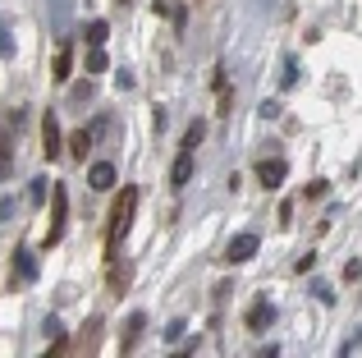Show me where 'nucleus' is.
Here are the masks:
<instances>
[{
    "label": "nucleus",
    "instance_id": "f257e3e1",
    "mask_svg": "<svg viewBox=\"0 0 362 358\" xmlns=\"http://www.w3.org/2000/svg\"><path fill=\"white\" fill-rule=\"evenodd\" d=\"M138 184H124L115 188V202H110V221H106V258H119L124 239H129V225H133V212H138Z\"/></svg>",
    "mask_w": 362,
    "mask_h": 358
},
{
    "label": "nucleus",
    "instance_id": "f03ea898",
    "mask_svg": "<svg viewBox=\"0 0 362 358\" xmlns=\"http://www.w3.org/2000/svg\"><path fill=\"white\" fill-rule=\"evenodd\" d=\"M64 216H69V188L64 184H51V230H46V248L64 239Z\"/></svg>",
    "mask_w": 362,
    "mask_h": 358
},
{
    "label": "nucleus",
    "instance_id": "7ed1b4c3",
    "mask_svg": "<svg viewBox=\"0 0 362 358\" xmlns=\"http://www.w3.org/2000/svg\"><path fill=\"white\" fill-rule=\"evenodd\" d=\"M42 152H46V161H60V156H64V143H60V115H55V110H42Z\"/></svg>",
    "mask_w": 362,
    "mask_h": 358
},
{
    "label": "nucleus",
    "instance_id": "20e7f679",
    "mask_svg": "<svg viewBox=\"0 0 362 358\" xmlns=\"http://www.w3.org/2000/svg\"><path fill=\"white\" fill-rule=\"evenodd\" d=\"M142 326H147V317H142V313H129V317H124V326H119V354H133V350H138Z\"/></svg>",
    "mask_w": 362,
    "mask_h": 358
},
{
    "label": "nucleus",
    "instance_id": "39448f33",
    "mask_svg": "<svg viewBox=\"0 0 362 358\" xmlns=\"http://www.w3.org/2000/svg\"><path fill=\"white\" fill-rule=\"evenodd\" d=\"M92 138H97V125H83V129H74V134H69V161H88V152H92Z\"/></svg>",
    "mask_w": 362,
    "mask_h": 358
},
{
    "label": "nucleus",
    "instance_id": "423d86ee",
    "mask_svg": "<svg viewBox=\"0 0 362 358\" xmlns=\"http://www.w3.org/2000/svg\"><path fill=\"white\" fill-rule=\"evenodd\" d=\"M252 253H257V234H234L230 248H225V262H230V267H239V262H247Z\"/></svg>",
    "mask_w": 362,
    "mask_h": 358
},
{
    "label": "nucleus",
    "instance_id": "0eeeda50",
    "mask_svg": "<svg viewBox=\"0 0 362 358\" xmlns=\"http://www.w3.org/2000/svg\"><path fill=\"white\" fill-rule=\"evenodd\" d=\"M284 171H289V166H284L280 156H266V161H257V179H262L266 188H280V184H284Z\"/></svg>",
    "mask_w": 362,
    "mask_h": 358
},
{
    "label": "nucleus",
    "instance_id": "6e6552de",
    "mask_svg": "<svg viewBox=\"0 0 362 358\" xmlns=\"http://www.w3.org/2000/svg\"><path fill=\"white\" fill-rule=\"evenodd\" d=\"M88 184L97 188V193L115 188V166H110V161H97V166H88Z\"/></svg>",
    "mask_w": 362,
    "mask_h": 358
},
{
    "label": "nucleus",
    "instance_id": "1a4fd4ad",
    "mask_svg": "<svg viewBox=\"0 0 362 358\" xmlns=\"http://www.w3.org/2000/svg\"><path fill=\"white\" fill-rule=\"evenodd\" d=\"M271 322H275V308L266 304V299H257V304L247 308V331H266Z\"/></svg>",
    "mask_w": 362,
    "mask_h": 358
},
{
    "label": "nucleus",
    "instance_id": "9d476101",
    "mask_svg": "<svg viewBox=\"0 0 362 358\" xmlns=\"http://www.w3.org/2000/svg\"><path fill=\"white\" fill-rule=\"evenodd\" d=\"M69 69H74V46L64 42L60 51H55V64H51V79H55V83H69Z\"/></svg>",
    "mask_w": 362,
    "mask_h": 358
},
{
    "label": "nucleus",
    "instance_id": "9b49d317",
    "mask_svg": "<svg viewBox=\"0 0 362 358\" xmlns=\"http://www.w3.org/2000/svg\"><path fill=\"white\" fill-rule=\"evenodd\" d=\"M106 267H110V289H115V294H124V289H129V262H119V258H106Z\"/></svg>",
    "mask_w": 362,
    "mask_h": 358
},
{
    "label": "nucleus",
    "instance_id": "f8f14e48",
    "mask_svg": "<svg viewBox=\"0 0 362 358\" xmlns=\"http://www.w3.org/2000/svg\"><path fill=\"white\" fill-rule=\"evenodd\" d=\"M188 175H193V152H179V161H175V171H170V184H175V193L188 184Z\"/></svg>",
    "mask_w": 362,
    "mask_h": 358
},
{
    "label": "nucleus",
    "instance_id": "ddd939ff",
    "mask_svg": "<svg viewBox=\"0 0 362 358\" xmlns=\"http://www.w3.org/2000/svg\"><path fill=\"white\" fill-rule=\"evenodd\" d=\"M14 285H28V280H37V267H28V248H23V243H18V248H14Z\"/></svg>",
    "mask_w": 362,
    "mask_h": 358
},
{
    "label": "nucleus",
    "instance_id": "4468645a",
    "mask_svg": "<svg viewBox=\"0 0 362 358\" xmlns=\"http://www.w3.org/2000/svg\"><path fill=\"white\" fill-rule=\"evenodd\" d=\"M83 64H88V74H92V79H97V74H106V69H110V55H106V46H92V51H88V60H83Z\"/></svg>",
    "mask_w": 362,
    "mask_h": 358
},
{
    "label": "nucleus",
    "instance_id": "2eb2a0df",
    "mask_svg": "<svg viewBox=\"0 0 362 358\" xmlns=\"http://www.w3.org/2000/svg\"><path fill=\"white\" fill-rule=\"evenodd\" d=\"M206 138V120H193L188 125V134H184V143H179V152H197V143Z\"/></svg>",
    "mask_w": 362,
    "mask_h": 358
},
{
    "label": "nucleus",
    "instance_id": "dca6fc26",
    "mask_svg": "<svg viewBox=\"0 0 362 358\" xmlns=\"http://www.w3.org/2000/svg\"><path fill=\"white\" fill-rule=\"evenodd\" d=\"M97 335H101V317H92V322L83 326V335H78V354H92V350H97Z\"/></svg>",
    "mask_w": 362,
    "mask_h": 358
},
{
    "label": "nucleus",
    "instance_id": "f3484780",
    "mask_svg": "<svg viewBox=\"0 0 362 358\" xmlns=\"http://www.w3.org/2000/svg\"><path fill=\"white\" fill-rule=\"evenodd\" d=\"M83 37H88V46H106L110 23H106V18H97V23H88V33H83Z\"/></svg>",
    "mask_w": 362,
    "mask_h": 358
},
{
    "label": "nucleus",
    "instance_id": "a211bd4d",
    "mask_svg": "<svg viewBox=\"0 0 362 358\" xmlns=\"http://www.w3.org/2000/svg\"><path fill=\"white\" fill-rule=\"evenodd\" d=\"M0 179H9V129L0 125Z\"/></svg>",
    "mask_w": 362,
    "mask_h": 358
},
{
    "label": "nucleus",
    "instance_id": "6ab92c4d",
    "mask_svg": "<svg viewBox=\"0 0 362 358\" xmlns=\"http://www.w3.org/2000/svg\"><path fill=\"white\" fill-rule=\"evenodd\" d=\"M326 193H330L326 179H312V184H308V197H326Z\"/></svg>",
    "mask_w": 362,
    "mask_h": 358
},
{
    "label": "nucleus",
    "instance_id": "aec40b11",
    "mask_svg": "<svg viewBox=\"0 0 362 358\" xmlns=\"http://www.w3.org/2000/svg\"><path fill=\"white\" fill-rule=\"evenodd\" d=\"M312 267H317V258H312V253H308V258H298V267H293V271H298V276H308Z\"/></svg>",
    "mask_w": 362,
    "mask_h": 358
},
{
    "label": "nucleus",
    "instance_id": "412c9836",
    "mask_svg": "<svg viewBox=\"0 0 362 358\" xmlns=\"http://www.w3.org/2000/svg\"><path fill=\"white\" fill-rule=\"evenodd\" d=\"M115 5H129V0H115Z\"/></svg>",
    "mask_w": 362,
    "mask_h": 358
}]
</instances>
